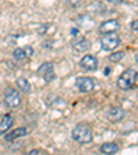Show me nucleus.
<instances>
[{
	"instance_id": "obj_20",
	"label": "nucleus",
	"mask_w": 138,
	"mask_h": 155,
	"mask_svg": "<svg viewBox=\"0 0 138 155\" xmlns=\"http://www.w3.org/2000/svg\"><path fill=\"white\" fill-rule=\"evenodd\" d=\"M106 2H109V3H123V2H126V0H106Z\"/></svg>"
},
{
	"instance_id": "obj_10",
	"label": "nucleus",
	"mask_w": 138,
	"mask_h": 155,
	"mask_svg": "<svg viewBox=\"0 0 138 155\" xmlns=\"http://www.w3.org/2000/svg\"><path fill=\"white\" fill-rule=\"evenodd\" d=\"M106 116H108V119H109L111 122L116 123V122H120V120L124 119L126 112L123 108H120V107H112V108L108 111Z\"/></svg>"
},
{
	"instance_id": "obj_21",
	"label": "nucleus",
	"mask_w": 138,
	"mask_h": 155,
	"mask_svg": "<svg viewBox=\"0 0 138 155\" xmlns=\"http://www.w3.org/2000/svg\"><path fill=\"white\" fill-rule=\"evenodd\" d=\"M77 33H79V29H76V28H73V29H71V35H73V36H76Z\"/></svg>"
},
{
	"instance_id": "obj_3",
	"label": "nucleus",
	"mask_w": 138,
	"mask_h": 155,
	"mask_svg": "<svg viewBox=\"0 0 138 155\" xmlns=\"http://www.w3.org/2000/svg\"><path fill=\"white\" fill-rule=\"evenodd\" d=\"M100 42H101V47H102L104 50L112 51V50H115V48L122 43V40H120L119 35L116 32H111V33H104Z\"/></svg>"
},
{
	"instance_id": "obj_22",
	"label": "nucleus",
	"mask_w": 138,
	"mask_h": 155,
	"mask_svg": "<svg viewBox=\"0 0 138 155\" xmlns=\"http://www.w3.org/2000/svg\"><path fill=\"white\" fill-rule=\"evenodd\" d=\"M42 151H39V150H32V151H29V154L30 155H36V154H40Z\"/></svg>"
},
{
	"instance_id": "obj_13",
	"label": "nucleus",
	"mask_w": 138,
	"mask_h": 155,
	"mask_svg": "<svg viewBox=\"0 0 138 155\" xmlns=\"http://www.w3.org/2000/svg\"><path fill=\"white\" fill-rule=\"evenodd\" d=\"M100 151L106 155H113L116 152H119V145L116 143H104L100 147Z\"/></svg>"
},
{
	"instance_id": "obj_7",
	"label": "nucleus",
	"mask_w": 138,
	"mask_h": 155,
	"mask_svg": "<svg viewBox=\"0 0 138 155\" xmlns=\"http://www.w3.org/2000/svg\"><path fill=\"white\" fill-rule=\"evenodd\" d=\"M80 67H82V69L88 71V72L95 71L97 68H98V58L91 54H86L80 60Z\"/></svg>"
},
{
	"instance_id": "obj_4",
	"label": "nucleus",
	"mask_w": 138,
	"mask_h": 155,
	"mask_svg": "<svg viewBox=\"0 0 138 155\" xmlns=\"http://www.w3.org/2000/svg\"><path fill=\"white\" fill-rule=\"evenodd\" d=\"M75 86L77 87V90L80 93H90V91L94 90L95 87V83L91 78H87V76H79L76 79V83Z\"/></svg>"
},
{
	"instance_id": "obj_2",
	"label": "nucleus",
	"mask_w": 138,
	"mask_h": 155,
	"mask_svg": "<svg viewBox=\"0 0 138 155\" xmlns=\"http://www.w3.org/2000/svg\"><path fill=\"white\" fill-rule=\"evenodd\" d=\"M137 79H138L137 71L133 69V68H130V69L124 71L119 76V79H117V87H119L120 90H129V89H131L135 84Z\"/></svg>"
},
{
	"instance_id": "obj_19",
	"label": "nucleus",
	"mask_w": 138,
	"mask_h": 155,
	"mask_svg": "<svg viewBox=\"0 0 138 155\" xmlns=\"http://www.w3.org/2000/svg\"><path fill=\"white\" fill-rule=\"evenodd\" d=\"M46 29H47V26H46V25L40 26V28H37V33H40V35H44V33H46Z\"/></svg>"
},
{
	"instance_id": "obj_18",
	"label": "nucleus",
	"mask_w": 138,
	"mask_h": 155,
	"mask_svg": "<svg viewBox=\"0 0 138 155\" xmlns=\"http://www.w3.org/2000/svg\"><path fill=\"white\" fill-rule=\"evenodd\" d=\"M130 28H131L134 32H138V19H134V21H131V24H130Z\"/></svg>"
},
{
	"instance_id": "obj_5",
	"label": "nucleus",
	"mask_w": 138,
	"mask_h": 155,
	"mask_svg": "<svg viewBox=\"0 0 138 155\" xmlns=\"http://www.w3.org/2000/svg\"><path fill=\"white\" fill-rule=\"evenodd\" d=\"M37 75L42 76L46 82L54 81L55 72H54V65H53V62H43L37 69Z\"/></svg>"
},
{
	"instance_id": "obj_14",
	"label": "nucleus",
	"mask_w": 138,
	"mask_h": 155,
	"mask_svg": "<svg viewBox=\"0 0 138 155\" xmlns=\"http://www.w3.org/2000/svg\"><path fill=\"white\" fill-rule=\"evenodd\" d=\"M17 87H18L22 93H29V90H30V84H29L28 79H25V78H22V76L17 79Z\"/></svg>"
},
{
	"instance_id": "obj_12",
	"label": "nucleus",
	"mask_w": 138,
	"mask_h": 155,
	"mask_svg": "<svg viewBox=\"0 0 138 155\" xmlns=\"http://www.w3.org/2000/svg\"><path fill=\"white\" fill-rule=\"evenodd\" d=\"M14 122V118L10 114H6L4 116H2L0 119V134H4V133L8 132V129L13 126Z\"/></svg>"
},
{
	"instance_id": "obj_8",
	"label": "nucleus",
	"mask_w": 138,
	"mask_h": 155,
	"mask_svg": "<svg viewBox=\"0 0 138 155\" xmlns=\"http://www.w3.org/2000/svg\"><path fill=\"white\" fill-rule=\"evenodd\" d=\"M120 28V24L117 19H108V21H104L100 25V32L102 33H111V32H117Z\"/></svg>"
},
{
	"instance_id": "obj_16",
	"label": "nucleus",
	"mask_w": 138,
	"mask_h": 155,
	"mask_svg": "<svg viewBox=\"0 0 138 155\" xmlns=\"http://www.w3.org/2000/svg\"><path fill=\"white\" fill-rule=\"evenodd\" d=\"M123 58H124V51H116L109 55V60L112 62H117V61H120V60H123Z\"/></svg>"
},
{
	"instance_id": "obj_24",
	"label": "nucleus",
	"mask_w": 138,
	"mask_h": 155,
	"mask_svg": "<svg viewBox=\"0 0 138 155\" xmlns=\"http://www.w3.org/2000/svg\"><path fill=\"white\" fill-rule=\"evenodd\" d=\"M135 62H137V65H138V53L135 54Z\"/></svg>"
},
{
	"instance_id": "obj_15",
	"label": "nucleus",
	"mask_w": 138,
	"mask_h": 155,
	"mask_svg": "<svg viewBox=\"0 0 138 155\" xmlns=\"http://www.w3.org/2000/svg\"><path fill=\"white\" fill-rule=\"evenodd\" d=\"M13 54H14V58H15L17 61H22L25 58H29L28 54H26V51H25V48H15Z\"/></svg>"
},
{
	"instance_id": "obj_11",
	"label": "nucleus",
	"mask_w": 138,
	"mask_h": 155,
	"mask_svg": "<svg viewBox=\"0 0 138 155\" xmlns=\"http://www.w3.org/2000/svg\"><path fill=\"white\" fill-rule=\"evenodd\" d=\"M28 133L29 132L26 127H18V129H14V130H11V132H7L6 134H4V140H6V141H14V140H17L18 137L26 136Z\"/></svg>"
},
{
	"instance_id": "obj_1",
	"label": "nucleus",
	"mask_w": 138,
	"mask_h": 155,
	"mask_svg": "<svg viewBox=\"0 0 138 155\" xmlns=\"http://www.w3.org/2000/svg\"><path fill=\"white\" fill-rule=\"evenodd\" d=\"M72 139L79 144H87L93 141V130L90 126L79 123L72 129Z\"/></svg>"
},
{
	"instance_id": "obj_17",
	"label": "nucleus",
	"mask_w": 138,
	"mask_h": 155,
	"mask_svg": "<svg viewBox=\"0 0 138 155\" xmlns=\"http://www.w3.org/2000/svg\"><path fill=\"white\" fill-rule=\"evenodd\" d=\"M65 2H66V4L69 7H79L82 4V0H65Z\"/></svg>"
},
{
	"instance_id": "obj_23",
	"label": "nucleus",
	"mask_w": 138,
	"mask_h": 155,
	"mask_svg": "<svg viewBox=\"0 0 138 155\" xmlns=\"http://www.w3.org/2000/svg\"><path fill=\"white\" fill-rule=\"evenodd\" d=\"M109 72H111V69H109V68H106L105 71H104V74H105V75H108V74H109Z\"/></svg>"
},
{
	"instance_id": "obj_6",
	"label": "nucleus",
	"mask_w": 138,
	"mask_h": 155,
	"mask_svg": "<svg viewBox=\"0 0 138 155\" xmlns=\"http://www.w3.org/2000/svg\"><path fill=\"white\" fill-rule=\"evenodd\" d=\"M4 103H6L7 107H11V108H15V107L19 105L21 103V98H19V94L15 89L10 87L7 89L6 93H4Z\"/></svg>"
},
{
	"instance_id": "obj_9",
	"label": "nucleus",
	"mask_w": 138,
	"mask_h": 155,
	"mask_svg": "<svg viewBox=\"0 0 138 155\" xmlns=\"http://www.w3.org/2000/svg\"><path fill=\"white\" fill-rule=\"evenodd\" d=\"M72 47L79 53H84V51H87V50H90L91 45L84 36H77V38H75L73 40H72Z\"/></svg>"
}]
</instances>
